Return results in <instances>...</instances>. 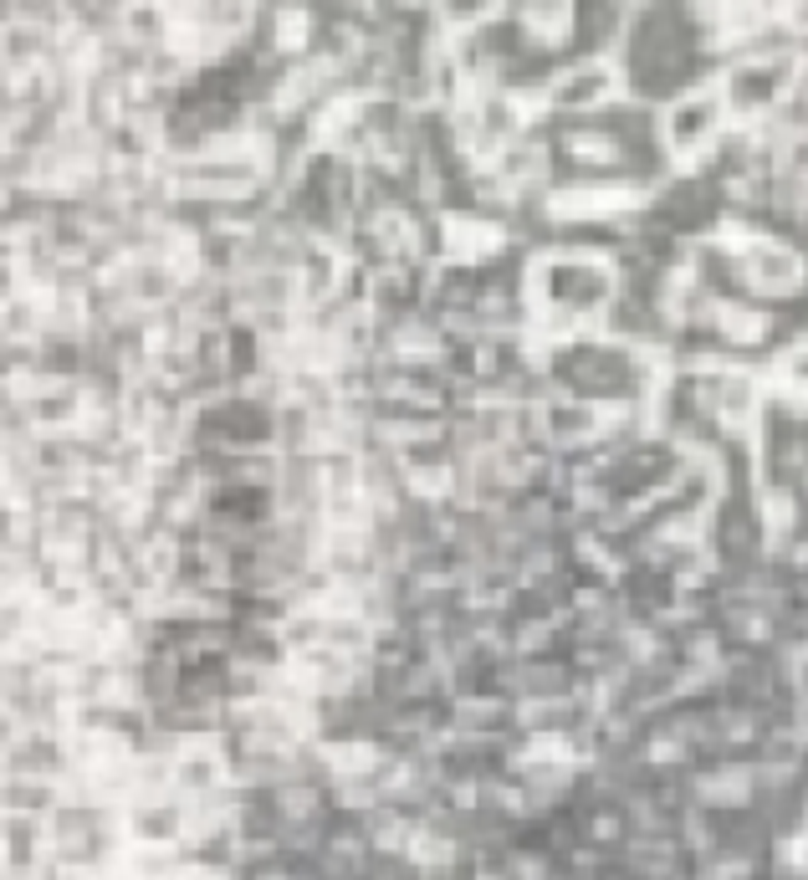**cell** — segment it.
Wrapping results in <instances>:
<instances>
[{
    "mask_svg": "<svg viewBox=\"0 0 808 880\" xmlns=\"http://www.w3.org/2000/svg\"><path fill=\"white\" fill-rule=\"evenodd\" d=\"M716 128H722V98L716 93H686L665 118V139H670V149L691 154L706 139H716Z\"/></svg>",
    "mask_w": 808,
    "mask_h": 880,
    "instance_id": "cell-1",
    "label": "cell"
}]
</instances>
